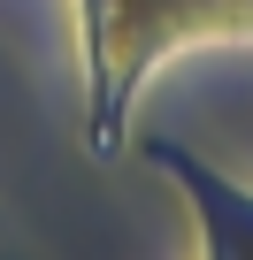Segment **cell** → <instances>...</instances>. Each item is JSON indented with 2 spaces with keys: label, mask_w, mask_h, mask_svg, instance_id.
<instances>
[{
  "label": "cell",
  "mask_w": 253,
  "mask_h": 260,
  "mask_svg": "<svg viewBox=\"0 0 253 260\" xmlns=\"http://www.w3.org/2000/svg\"><path fill=\"white\" fill-rule=\"evenodd\" d=\"M85 31H92V146L107 153L154 61L192 39H253V0H85Z\"/></svg>",
  "instance_id": "cell-1"
},
{
  "label": "cell",
  "mask_w": 253,
  "mask_h": 260,
  "mask_svg": "<svg viewBox=\"0 0 253 260\" xmlns=\"http://www.w3.org/2000/svg\"><path fill=\"white\" fill-rule=\"evenodd\" d=\"M146 161H161L169 184L192 199V214H200V260H253V191L245 184L215 176L200 153H184L169 138H146Z\"/></svg>",
  "instance_id": "cell-2"
}]
</instances>
